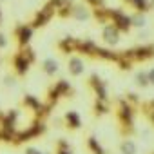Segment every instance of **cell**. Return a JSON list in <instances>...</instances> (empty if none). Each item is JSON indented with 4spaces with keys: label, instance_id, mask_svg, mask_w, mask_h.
Returning <instances> with one entry per match:
<instances>
[{
    "label": "cell",
    "instance_id": "obj_1",
    "mask_svg": "<svg viewBox=\"0 0 154 154\" xmlns=\"http://www.w3.org/2000/svg\"><path fill=\"white\" fill-rule=\"evenodd\" d=\"M69 94H72L71 84H69L67 80H58L54 85H51V87L47 89V105L53 107L62 96H69Z\"/></svg>",
    "mask_w": 154,
    "mask_h": 154
},
{
    "label": "cell",
    "instance_id": "obj_2",
    "mask_svg": "<svg viewBox=\"0 0 154 154\" xmlns=\"http://www.w3.org/2000/svg\"><path fill=\"white\" fill-rule=\"evenodd\" d=\"M56 15V9H54V6L51 4V2H47L40 11H36L35 13V17H33V20L29 22L35 29H40V27H44V26H47L49 22H51V18Z\"/></svg>",
    "mask_w": 154,
    "mask_h": 154
},
{
    "label": "cell",
    "instance_id": "obj_3",
    "mask_svg": "<svg viewBox=\"0 0 154 154\" xmlns=\"http://www.w3.org/2000/svg\"><path fill=\"white\" fill-rule=\"evenodd\" d=\"M125 54L132 60V62H147L154 58V44H143L132 49H127Z\"/></svg>",
    "mask_w": 154,
    "mask_h": 154
},
{
    "label": "cell",
    "instance_id": "obj_4",
    "mask_svg": "<svg viewBox=\"0 0 154 154\" xmlns=\"http://www.w3.org/2000/svg\"><path fill=\"white\" fill-rule=\"evenodd\" d=\"M109 24L116 26L122 33H129L131 27H132V22H131L129 15H125L122 9H111V8H109Z\"/></svg>",
    "mask_w": 154,
    "mask_h": 154
},
{
    "label": "cell",
    "instance_id": "obj_5",
    "mask_svg": "<svg viewBox=\"0 0 154 154\" xmlns=\"http://www.w3.org/2000/svg\"><path fill=\"white\" fill-rule=\"evenodd\" d=\"M118 120L122 122V125L125 127H132L134 123V109L129 103V100H120L118 102Z\"/></svg>",
    "mask_w": 154,
    "mask_h": 154
},
{
    "label": "cell",
    "instance_id": "obj_6",
    "mask_svg": "<svg viewBox=\"0 0 154 154\" xmlns=\"http://www.w3.org/2000/svg\"><path fill=\"white\" fill-rule=\"evenodd\" d=\"M33 31H35V27L31 24H20L15 27V38H17V44L20 49L29 45V42L33 38Z\"/></svg>",
    "mask_w": 154,
    "mask_h": 154
},
{
    "label": "cell",
    "instance_id": "obj_7",
    "mask_svg": "<svg viewBox=\"0 0 154 154\" xmlns=\"http://www.w3.org/2000/svg\"><path fill=\"white\" fill-rule=\"evenodd\" d=\"M89 87L93 89L94 96L100 98V100H109V93H107V84L100 78V76L94 72L89 76Z\"/></svg>",
    "mask_w": 154,
    "mask_h": 154
},
{
    "label": "cell",
    "instance_id": "obj_8",
    "mask_svg": "<svg viewBox=\"0 0 154 154\" xmlns=\"http://www.w3.org/2000/svg\"><path fill=\"white\" fill-rule=\"evenodd\" d=\"M29 65H31V62L26 58V54L22 53V49L13 56V69H15V72L18 74V76H26L27 72H29Z\"/></svg>",
    "mask_w": 154,
    "mask_h": 154
},
{
    "label": "cell",
    "instance_id": "obj_9",
    "mask_svg": "<svg viewBox=\"0 0 154 154\" xmlns=\"http://www.w3.org/2000/svg\"><path fill=\"white\" fill-rule=\"evenodd\" d=\"M120 35H122V31H120L116 26L107 24V26L103 27V31H102V40H103L107 45H118V42H120Z\"/></svg>",
    "mask_w": 154,
    "mask_h": 154
},
{
    "label": "cell",
    "instance_id": "obj_10",
    "mask_svg": "<svg viewBox=\"0 0 154 154\" xmlns=\"http://www.w3.org/2000/svg\"><path fill=\"white\" fill-rule=\"evenodd\" d=\"M71 18L74 20H89L93 18V9H89V6H84V4H74L72 6V13H71Z\"/></svg>",
    "mask_w": 154,
    "mask_h": 154
},
{
    "label": "cell",
    "instance_id": "obj_11",
    "mask_svg": "<svg viewBox=\"0 0 154 154\" xmlns=\"http://www.w3.org/2000/svg\"><path fill=\"white\" fill-rule=\"evenodd\" d=\"M84 60L80 58V56H71L69 60H67V71H69V74L71 76H80V74H84Z\"/></svg>",
    "mask_w": 154,
    "mask_h": 154
},
{
    "label": "cell",
    "instance_id": "obj_12",
    "mask_svg": "<svg viewBox=\"0 0 154 154\" xmlns=\"http://www.w3.org/2000/svg\"><path fill=\"white\" fill-rule=\"evenodd\" d=\"M58 49L65 54L69 53H76L78 51V38H74V36H65L58 42Z\"/></svg>",
    "mask_w": 154,
    "mask_h": 154
},
{
    "label": "cell",
    "instance_id": "obj_13",
    "mask_svg": "<svg viewBox=\"0 0 154 154\" xmlns=\"http://www.w3.org/2000/svg\"><path fill=\"white\" fill-rule=\"evenodd\" d=\"M40 69L44 71V74H47V76H54V74L58 72V62H56L54 58H45V60H42Z\"/></svg>",
    "mask_w": 154,
    "mask_h": 154
},
{
    "label": "cell",
    "instance_id": "obj_14",
    "mask_svg": "<svg viewBox=\"0 0 154 154\" xmlns=\"http://www.w3.org/2000/svg\"><path fill=\"white\" fill-rule=\"evenodd\" d=\"M65 123H67V127H71V129H78L80 125H82V122H80V116H78V112H74V111H69V112H65Z\"/></svg>",
    "mask_w": 154,
    "mask_h": 154
},
{
    "label": "cell",
    "instance_id": "obj_15",
    "mask_svg": "<svg viewBox=\"0 0 154 154\" xmlns=\"http://www.w3.org/2000/svg\"><path fill=\"white\" fill-rule=\"evenodd\" d=\"M134 82H136V85H138V87H141V89L149 87V85H150V80H149V71H138V72L134 74Z\"/></svg>",
    "mask_w": 154,
    "mask_h": 154
},
{
    "label": "cell",
    "instance_id": "obj_16",
    "mask_svg": "<svg viewBox=\"0 0 154 154\" xmlns=\"http://www.w3.org/2000/svg\"><path fill=\"white\" fill-rule=\"evenodd\" d=\"M132 9L140 11V13H147L150 9V0H129L127 2Z\"/></svg>",
    "mask_w": 154,
    "mask_h": 154
},
{
    "label": "cell",
    "instance_id": "obj_17",
    "mask_svg": "<svg viewBox=\"0 0 154 154\" xmlns=\"http://www.w3.org/2000/svg\"><path fill=\"white\" fill-rule=\"evenodd\" d=\"M94 112H96L98 116L107 114V112H109V100H100V98H96V102H94Z\"/></svg>",
    "mask_w": 154,
    "mask_h": 154
},
{
    "label": "cell",
    "instance_id": "obj_18",
    "mask_svg": "<svg viewBox=\"0 0 154 154\" xmlns=\"http://www.w3.org/2000/svg\"><path fill=\"white\" fill-rule=\"evenodd\" d=\"M120 150H122V154H136V143L132 140H125L120 145Z\"/></svg>",
    "mask_w": 154,
    "mask_h": 154
},
{
    "label": "cell",
    "instance_id": "obj_19",
    "mask_svg": "<svg viewBox=\"0 0 154 154\" xmlns=\"http://www.w3.org/2000/svg\"><path fill=\"white\" fill-rule=\"evenodd\" d=\"M131 22H132L134 27H145V24H147L143 13H140V11H136L134 15H131Z\"/></svg>",
    "mask_w": 154,
    "mask_h": 154
},
{
    "label": "cell",
    "instance_id": "obj_20",
    "mask_svg": "<svg viewBox=\"0 0 154 154\" xmlns=\"http://www.w3.org/2000/svg\"><path fill=\"white\" fill-rule=\"evenodd\" d=\"M87 6L91 9H98V8H105V0H85Z\"/></svg>",
    "mask_w": 154,
    "mask_h": 154
},
{
    "label": "cell",
    "instance_id": "obj_21",
    "mask_svg": "<svg viewBox=\"0 0 154 154\" xmlns=\"http://www.w3.org/2000/svg\"><path fill=\"white\" fill-rule=\"evenodd\" d=\"M89 147H91V149H93V150H94L96 154H103V150H102V147H100V145L96 143V140H94L93 136L89 138Z\"/></svg>",
    "mask_w": 154,
    "mask_h": 154
},
{
    "label": "cell",
    "instance_id": "obj_22",
    "mask_svg": "<svg viewBox=\"0 0 154 154\" xmlns=\"http://www.w3.org/2000/svg\"><path fill=\"white\" fill-rule=\"evenodd\" d=\"M4 85L6 87H13L15 85V76H9V74L4 76Z\"/></svg>",
    "mask_w": 154,
    "mask_h": 154
},
{
    "label": "cell",
    "instance_id": "obj_23",
    "mask_svg": "<svg viewBox=\"0 0 154 154\" xmlns=\"http://www.w3.org/2000/svg\"><path fill=\"white\" fill-rule=\"evenodd\" d=\"M6 45H8V38H6L4 33H0V49H4Z\"/></svg>",
    "mask_w": 154,
    "mask_h": 154
},
{
    "label": "cell",
    "instance_id": "obj_24",
    "mask_svg": "<svg viewBox=\"0 0 154 154\" xmlns=\"http://www.w3.org/2000/svg\"><path fill=\"white\" fill-rule=\"evenodd\" d=\"M149 80H150V85H154V67L149 69Z\"/></svg>",
    "mask_w": 154,
    "mask_h": 154
},
{
    "label": "cell",
    "instance_id": "obj_25",
    "mask_svg": "<svg viewBox=\"0 0 154 154\" xmlns=\"http://www.w3.org/2000/svg\"><path fill=\"white\" fill-rule=\"evenodd\" d=\"M26 154H42V152L36 150V149H33V147H29V149H26Z\"/></svg>",
    "mask_w": 154,
    "mask_h": 154
},
{
    "label": "cell",
    "instance_id": "obj_26",
    "mask_svg": "<svg viewBox=\"0 0 154 154\" xmlns=\"http://www.w3.org/2000/svg\"><path fill=\"white\" fill-rule=\"evenodd\" d=\"M150 9L154 11V0H150Z\"/></svg>",
    "mask_w": 154,
    "mask_h": 154
},
{
    "label": "cell",
    "instance_id": "obj_27",
    "mask_svg": "<svg viewBox=\"0 0 154 154\" xmlns=\"http://www.w3.org/2000/svg\"><path fill=\"white\" fill-rule=\"evenodd\" d=\"M0 24H2V9H0Z\"/></svg>",
    "mask_w": 154,
    "mask_h": 154
},
{
    "label": "cell",
    "instance_id": "obj_28",
    "mask_svg": "<svg viewBox=\"0 0 154 154\" xmlns=\"http://www.w3.org/2000/svg\"><path fill=\"white\" fill-rule=\"evenodd\" d=\"M58 154H69V152H67V150H62V152H58Z\"/></svg>",
    "mask_w": 154,
    "mask_h": 154
},
{
    "label": "cell",
    "instance_id": "obj_29",
    "mask_svg": "<svg viewBox=\"0 0 154 154\" xmlns=\"http://www.w3.org/2000/svg\"><path fill=\"white\" fill-rule=\"evenodd\" d=\"M2 118H4V116H2V114H0V120H2Z\"/></svg>",
    "mask_w": 154,
    "mask_h": 154
},
{
    "label": "cell",
    "instance_id": "obj_30",
    "mask_svg": "<svg viewBox=\"0 0 154 154\" xmlns=\"http://www.w3.org/2000/svg\"><path fill=\"white\" fill-rule=\"evenodd\" d=\"M0 2H6V0H0Z\"/></svg>",
    "mask_w": 154,
    "mask_h": 154
}]
</instances>
